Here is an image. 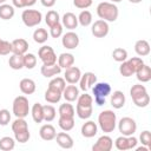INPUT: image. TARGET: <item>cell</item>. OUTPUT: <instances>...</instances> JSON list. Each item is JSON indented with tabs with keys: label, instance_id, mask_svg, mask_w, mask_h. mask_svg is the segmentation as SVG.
<instances>
[{
	"label": "cell",
	"instance_id": "obj_1",
	"mask_svg": "<svg viewBox=\"0 0 151 151\" xmlns=\"http://www.w3.org/2000/svg\"><path fill=\"white\" fill-rule=\"evenodd\" d=\"M93 97L91 94H87L86 92L83 94H79L77 99V106H76V113L80 119H88L92 116L93 109Z\"/></svg>",
	"mask_w": 151,
	"mask_h": 151
},
{
	"label": "cell",
	"instance_id": "obj_2",
	"mask_svg": "<svg viewBox=\"0 0 151 151\" xmlns=\"http://www.w3.org/2000/svg\"><path fill=\"white\" fill-rule=\"evenodd\" d=\"M97 14L101 20H105L107 22H113L118 19L119 11L113 2L104 1L97 6Z\"/></svg>",
	"mask_w": 151,
	"mask_h": 151
},
{
	"label": "cell",
	"instance_id": "obj_3",
	"mask_svg": "<svg viewBox=\"0 0 151 151\" xmlns=\"http://www.w3.org/2000/svg\"><path fill=\"white\" fill-rule=\"evenodd\" d=\"M130 96L133 104L138 107H146L150 104V96L147 93V90L142 84L132 85V87L130 88Z\"/></svg>",
	"mask_w": 151,
	"mask_h": 151
},
{
	"label": "cell",
	"instance_id": "obj_4",
	"mask_svg": "<svg viewBox=\"0 0 151 151\" xmlns=\"http://www.w3.org/2000/svg\"><path fill=\"white\" fill-rule=\"evenodd\" d=\"M98 125L104 133L113 132L117 126V116L112 110H104L98 116Z\"/></svg>",
	"mask_w": 151,
	"mask_h": 151
},
{
	"label": "cell",
	"instance_id": "obj_5",
	"mask_svg": "<svg viewBox=\"0 0 151 151\" xmlns=\"http://www.w3.org/2000/svg\"><path fill=\"white\" fill-rule=\"evenodd\" d=\"M12 131L14 133V139L15 142L19 143H26L28 142L31 133L28 130V124L25 120V118H17L12 123Z\"/></svg>",
	"mask_w": 151,
	"mask_h": 151
},
{
	"label": "cell",
	"instance_id": "obj_6",
	"mask_svg": "<svg viewBox=\"0 0 151 151\" xmlns=\"http://www.w3.org/2000/svg\"><path fill=\"white\" fill-rule=\"evenodd\" d=\"M91 88L94 97V103L98 106L104 105L106 101V97L111 94V85L109 83H96Z\"/></svg>",
	"mask_w": 151,
	"mask_h": 151
},
{
	"label": "cell",
	"instance_id": "obj_7",
	"mask_svg": "<svg viewBox=\"0 0 151 151\" xmlns=\"http://www.w3.org/2000/svg\"><path fill=\"white\" fill-rule=\"evenodd\" d=\"M12 111L17 118H25L29 113V104L28 99L25 96H18L13 100Z\"/></svg>",
	"mask_w": 151,
	"mask_h": 151
},
{
	"label": "cell",
	"instance_id": "obj_8",
	"mask_svg": "<svg viewBox=\"0 0 151 151\" xmlns=\"http://www.w3.org/2000/svg\"><path fill=\"white\" fill-rule=\"evenodd\" d=\"M42 14L40 11L37 9H25L21 14V20L27 27H34L38 26L41 22Z\"/></svg>",
	"mask_w": 151,
	"mask_h": 151
},
{
	"label": "cell",
	"instance_id": "obj_9",
	"mask_svg": "<svg viewBox=\"0 0 151 151\" xmlns=\"http://www.w3.org/2000/svg\"><path fill=\"white\" fill-rule=\"evenodd\" d=\"M118 130L123 136H132L137 131V123L131 117H123L118 122Z\"/></svg>",
	"mask_w": 151,
	"mask_h": 151
},
{
	"label": "cell",
	"instance_id": "obj_10",
	"mask_svg": "<svg viewBox=\"0 0 151 151\" xmlns=\"http://www.w3.org/2000/svg\"><path fill=\"white\" fill-rule=\"evenodd\" d=\"M138 139L132 134V136H119L116 140H114V146L120 150V151H125V150H132L137 146Z\"/></svg>",
	"mask_w": 151,
	"mask_h": 151
},
{
	"label": "cell",
	"instance_id": "obj_11",
	"mask_svg": "<svg viewBox=\"0 0 151 151\" xmlns=\"http://www.w3.org/2000/svg\"><path fill=\"white\" fill-rule=\"evenodd\" d=\"M38 57L40 58V60L42 61L44 65H51V64L57 63V54H55L54 50L48 45H44L39 48Z\"/></svg>",
	"mask_w": 151,
	"mask_h": 151
},
{
	"label": "cell",
	"instance_id": "obj_12",
	"mask_svg": "<svg viewBox=\"0 0 151 151\" xmlns=\"http://www.w3.org/2000/svg\"><path fill=\"white\" fill-rule=\"evenodd\" d=\"M109 31H110V27H109L107 21L105 20L99 19L92 24L91 32L96 38H105L109 34Z\"/></svg>",
	"mask_w": 151,
	"mask_h": 151
},
{
	"label": "cell",
	"instance_id": "obj_13",
	"mask_svg": "<svg viewBox=\"0 0 151 151\" xmlns=\"http://www.w3.org/2000/svg\"><path fill=\"white\" fill-rule=\"evenodd\" d=\"M113 147V140L110 136L104 134L98 138V140L93 144L92 150L93 151H111Z\"/></svg>",
	"mask_w": 151,
	"mask_h": 151
},
{
	"label": "cell",
	"instance_id": "obj_14",
	"mask_svg": "<svg viewBox=\"0 0 151 151\" xmlns=\"http://www.w3.org/2000/svg\"><path fill=\"white\" fill-rule=\"evenodd\" d=\"M61 44L67 50H74L78 47L79 45V37L77 33L70 31L65 34H63V38H61Z\"/></svg>",
	"mask_w": 151,
	"mask_h": 151
},
{
	"label": "cell",
	"instance_id": "obj_15",
	"mask_svg": "<svg viewBox=\"0 0 151 151\" xmlns=\"http://www.w3.org/2000/svg\"><path fill=\"white\" fill-rule=\"evenodd\" d=\"M97 83V77L94 73L92 72H85L84 74H81L80 79H79V88L84 92L88 91L94 84Z\"/></svg>",
	"mask_w": 151,
	"mask_h": 151
},
{
	"label": "cell",
	"instance_id": "obj_16",
	"mask_svg": "<svg viewBox=\"0 0 151 151\" xmlns=\"http://www.w3.org/2000/svg\"><path fill=\"white\" fill-rule=\"evenodd\" d=\"M81 77V71L77 66H71L68 68H65L64 73V79L68 84H77Z\"/></svg>",
	"mask_w": 151,
	"mask_h": 151
},
{
	"label": "cell",
	"instance_id": "obj_17",
	"mask_svg": "<svg viewBox=\"0 0 151 151\" xmlns=\"http://www.w3.org/2000/svg\"><path fill=\"white\" fill-rule=\"evenodd\" d=\"M61 25L70 31L76 29L78 26V17L72 12H66L61 18Z\"/></svg>",
	"mask_w": 151,
	"mask_h": 151
},
{
	"label": "cell",
	"instance_id": "obj_18",
	"mask_svg": "<svg viewBox=\"0 0 151 151\" xmlns=\"http://www.w3.org/2000/svg\"><path fill=\"white\" fill-rule=\"evenodd\" d=\"M11 44H12V53L24 55V54L27 53V51H28V42H27V40L24 39V38L14 39Z\"/></svg>",
	"mask_w": 151,
	"mask_h": 151
},
{
	"label": "cell",
	"instance_id": "obj_19",
	"mask_svg": "<svg viewBox=\"0 0 151 151\" xmlns=\"http://www.w3.org/2000/svg\"><path fill=\"white\" fill-rule=\"evenodd\" d=\"M63 97L66 101L68 103H73L78 99L79 97V88L74 85V84H70L67 86H65L64 91H63Z\"/></svg>",
	"mask_w": 151,
	"mask_h": 151
},
{
	"label": "cell",
	"instance_id": "obj_20",
	"mask_svg": "<svg viewBox=\"0 0 151 151\" xmlns=\"http://www.w3.org/2000/svg\"><path fill=\"white\" fill-rule=\"evenodd\" d=\"M81 134L85 138H92L98 132V125L93 120H87L81 125Z\"/></svg>",
	"mask_w": 151,
	"mask_h": 151
},
{
	"label": "cell",
	"instance_id": "obj_21",
	"mask_svg": "<svg viewBox=\"0 0 151 151\" xmlns=\"http://www.w3.org/2000/svg\"><path fill=\"white\" fill-rule=\"evenodd\" d=\"M55 140H57V144L60 146V147H63V149H72L73 147V139H72V137L65 131V132H59V133H57V136H55V138H54Z\"/></svg>",
	"mask_w": 151,
	"mask_h": 151
},
{
	"label": "cell",
	"instance_id": "obj_22",
	"mask_svg": "<svg viewBox=\"0 0 151 151\" xmlns=\"http://www.w3.org/2000/svg\"><path fill=\"white\" fill-rule=\"evenodd\" d=\"M39 136L42 140H46V142H50V140H53L57 136V132H55V129L53 125L51 124H45L40 127L39 130Z\"/></svg>",
	"mask_w": 151,
	"mask_h": 151
},
{
	"label": "cell",
	"instance_id": "obj_23",
	"mask_svg": "<svg viewBox=\"0 0 151 151\" xmlns=\"http://www.w3.org/2000/svg\"><path fill=\"white\" fill-rule=\"evenodd\" d=\"M40 72L45 78H53V77L58 76L61 72V67L57 63L51 64V65H44L42 64V66L40 68Z\"/></svg>",
	"mask_w": 151,
	"mask_h": 151
},
{
	"label": "cell",
	"instance_id": "obj_24",
	"mask_svg": "<svg viewBox=\"0 0 151 151\" xmlns=\"http://www.w3.org/2000/svg\"><path fill=\"white\" fill-rule=\"evenodd\" d=\"M19 87H20V91L24 94H33L35 92L37 85H35V81L33 79H31V78H24V79L20 80Z\"/></svg>",
	"mask_w": 151,
	"mask_h": 151
},
{
	"label": "cell",
	"instance_id": "obj_25",
	"mask_svg": "<svg viewBox=\"0 0 151 151\" xmlns=\"http://www.w3.org/2000/svg\"><path fill=\"white\" fill-rule=\"evenodd\" d=\"M136 77L138 79V81L140 83H147L151 80V68L149 65L143 64L137 71H136Z\"/></svg>",
	"mask_w": 151,
	"mask_h": 151
},
{
	"label": "cell",
	"instance_id": "obj_26",
	"mask_svg": "<svg viewBox=\"0 0 151 151\" xmlns=\"http://www.w3.org/2000/svg\"><path fill=\"white\" fill-rule=\"evenodd\" d=\"M125 94L123 93V91H113V93L111 94V105L113 106V109H122L125 105Z\"/></svg>",
	"mask_w": 151,
	"mask_h": 151
},
{
	"label": "cell",
	"instance_id": "obj_27",
	"mask_svg": "<svg viewBox=\"0 0 151 151\" xmlns=\"http://www.w3.org/2000/svg\"><path fill=\"white\" fill-rule=\"evenodd\" d=\"M134 51L139 57H146L150 54V51H151L150 44L144 39L137 40L134 44Z\"/></svg>",
	"mask_w": 151,
	"mask_h": 151
},
{
	"label": "cell",
	"instance_id": "obj_28",
	"mask_svg": "<svg viewBox=\"0 0 151 151\" xmlns=\"http://www.w3.org/2000/svg\"><path fill=\"white\" fill-rule=\"evenodd\" d=\"M63 97V92L58 91V90H54V88H51L48 87L46 91H45V100L50 104H55V103H59L60 99Z\"/></svg>",
	"mask_w": 151,
	"mask_h": 151
},
{
	"label": "cell",
	"instance_id": "obj_29",
	"mask_svg": "<svg viewBox=\"0 0 151 151\" xmlns=\"http://www.w3.org/2000/svg\"><path fill=\"white\" fill-rule=\"evenodd\" d=\"M74 64V55L72 53H61L58 57V65L61 68H68Z\"/></svg>",
	"mask_w": 151,
	"mask_h": 151
},
{
	"label": "cell",
	"instance_id": "obj_30",
	"mask_svg": "<svg viewBox=\"0 0 151 151\" xmlns=\"http://www.w3.org/2000/svg\"><path fill=\"white\" fill-rule=\"evenodd\" d=\"M14 14H15V9H14L13 5H8V4L0 5V19L9 20L14 17Z\"/></svg>",
	"mask_w": 151,
	"mask_h": 151
},
{
	"label": "cell",
	"instance_id": "obj_31",
	"mask_svg": "<svg viewBox=\"0 0 151 151\" xmlns=\"http://www.w3.org/2000/svg\"><path fill=\"white\" fill-rule=\"evenodd\" d=\"M8 65L12 70H21L24 67V55L13 53L8 59Z\"/></svg>",
	"mask_w": 151,
	"mask_h": 151
},
{
	"label": "cell",
	"instance_id": "obj_32",
	"mask_svg": "<svg viewBox=\"0 0 151 151\" xmlns=\"http://www.w3.org/2000/svg\"><path fill=\"white\" fill-rule=\"evenodd\" d=\"M58 113H59V117H74L76 110H74L73 105L67 101V103L61 104V105L59 106Z\"/></svg>",
	"mask_w": 151,
	"mask_h": 151
},
{
	"label": "cell",
	"instance_id": "obj_33",
	"mask_svg": "<svg viewBox=\"0 0 151 151\" xmlns=\"http://www.w3.org/2000/svg\"><path fill=\"white\" fill-rule=\"evenodd\" d=\"M31 114L32 118L35 123H41L44 120V112H42V105L40 103H35L33 104L32 109H31Z\"/></svg>",
	"mask_w": 151,
	"mask_h": 151
},
{
	"label": "cell",
	"instance_id": "obj_34",
	"mask_svg": "<svg viewBox=\"0 0 151 151\" xmlns=\"http://www.w3.org/2000/svg\"><path fill=\"white\" fill-rule=\"evenodd\" d=\"M58 125L63 131H71L74 127V117H59Z\"/></svg>",
	"mask_w": 151,
	"mask_h": 151
},
{
	"label": "cell",
	"instance_id": "obj_35",
	"mask_svg": "<svg viewBox=\"0 0 151 151\" xmlns=\"http://www.w3.org/2000/svg\"><path fill=\"white\" fill-rule=\"evenodd\" d=\"M50 37V33L45 28H37L33 32V40L37 44H45Z\"/></svg>",
	"mask_w": 151,
	"mask_h": 151
},
{
	"label": "cell",
	"instance_id": "obj_36",
	"mask_svg": "<svg viewBox=\"0 0 151 151\" xmlns=\"http://www.w3.org/2000/svg\"><path fill=\"white\" fill-rule=\"evenodd\" d=\"M78 24H80L83 27H87L92 24V14L87 9H83L80 14L78 15Z\"/></svg>",
	"mask_w": 151,
	"mask_h": 151
},
{
	"label": "cell",
	"instance_id": "obj_37",
	"mask_svg": "<svg viewBox=\"0 0 151 151\" xmlns=\"http://www.w3.org/2000/svg\"><path fill=\"white\" fill-rule=\"evenodd\" d=\"M15 146V139L9 136H5L0 138V150L2 151H12Z\"/></svg>",
	"mask_w": 151,
	"mask_h": 151
},
{
	"label": "cell",
	"instance_id": "obj_38",
	"mask_svg": "<svg viewBox=\"0 0 151 151\" xmlns=\"http://www.w3.org/2000/svg\"><path fill=\"white\" fill-rule=\"evenodd\" d=\"M45 22H46V25H47L48 27H52L53 25L60 22L59 13H58L57 11H53V9L48 11V12L46 13V15H45Z\"/></svg>",
	"mask_w": 151,
	"mask_h": 151
},
{
	"label": "cell",
	"instance_id": "obj_39",
	"mask_svg": "<svg viewBox=\"0 0 151 151\" xmlns=\"http://www.w3.org/2000/svg\"><path fill=\"white\" fill-rule=\"evenodd\" d=\"M119 73H120L123 77H125V78H129V77H131V76L134 74V70H133V67L131 66V64L129 63L127 59H126L125 61H122V63H120Z\"/></svg>",
	"mask_w": 151,
	"mask_h": 151
},
{
	"label": "cell",
	"instance_id": "obj_40",
	"mask_svg": "<svg viewBox=\"0 0 151 151\" xmlns=\"http://www.w3.org/2000/svg\"><path fill=\"white\" fill-rule=\"evenodd\" d=\"M65 86H66V80H65L64 78H61V77H54V78L48 83V87L54 88V90H58V91H60V92L64 91Z\"/></svg>",
	"mask_w": 151,
	"mask_h": 151
},
{
	"label": "cell",
	"instance_id": "obj_41",
	"mask_svg": "<svg viewBox=\"0 0 151 151\" xmlns=\"http://www.w3.org/2000/svg\"><path fill=\"white\" fill-rule=\"evenodd\" d=\"M112 58H113V60H116L118 63L125 61L127 59V51L123 47H117L112 52Z\"/></svg>",
	"mask_w": 151,
	"mask_h": 151
},
{
	"label": "cell",
	"instance_id": "obj_42",
	"mask_svg": "<svg viewBox=\"0 0 151 151\" xmlns=\"http://www.w3.org/2000/svg\"><path fill=\"white\" fill-rule=\"evenodd\" d=\"M42 112H44V120L46 122H52L57 114V111L52 105H42Z\"/></svg>",
	"mask_w": 151,
	"mask_h": 151
},
{
	"label": "cell",
	"instance_id": "obj_43",
	"mask_svg": "<svg viewBox=\"0 0 151 151\" xmlns=\"http://www.w3.org/2000/svg\"><path fill=\"white\" fill-rule=\"evenodd\" d=\"M37 65V57L33 53H25L24 54V67L27 70L34 68Z\"/></svg>",
	"mask_w": 151,
	"mask_h": 151
},
{
	"label": "cell",
	"instance_id": "obj_44",
	"mask_svg": "<svg viewBox=\"0 0 151 151\" xmlns=\"http://www.w3.org/2000/svg\"><path fill=\"white\" fill-rule=\"evenodd\" d=\"M50 35L52 38H59L63 35V25L60 22L53 25L52 27H50Z\"/></svg>",
	"mask_w": 151,
	"mask_h": 151
},
{
	"label": "cell",
	"instance_id": "obj_45",
	"mask_svg": "<svg viewBox=\"0 0 151 151\" xmlns=\"http://www.w3.org/2000/svg\"><path fill=\"white\" fill-rule=\"evenodd\" d=\"M12 52V44L7 40H2L0 41V55H7Z\"/></svg>",
	"mask_w": 151,
	"mask_h": 151
},
{
	"label": "cell",
	"instance_id": "obj_46",
	"mask_svg": "<svg viewBox=\"0 0 151 151\" xmlns=\"http://www.w3.org/2000/svg\"><path fill=\"white\" fill-rule=\"evenodd\" d=\"M139 140H140L142 145L150 147V144H151V132H150L149 130L143 131V132L140 133V136H139Z\"/></svg>",
	"mask_w": 151,
	"mask_h": 151
},
{
	"label": "cell",
	"instance_id": "obj_47",
	"mask_svg": "<svg viewBox=\"0 0 151 151\" xmlns=\"http://www.w3.org/2000/svg\"><path fill=\"white\" fill-rule=\"evenodd\" d=\"M9 122H11V113H9V111L6 110V109L0 110V125L6 126V125L9 124Z\"/></svg>",
	"mask_w": 151,
	"mask_h": 151
},
{
	"label": "cell",
	"instance_id": "obj_48",
	"mask_svg": "<svg viewBox=\"0 0 151 151\" xmlns=\"http://www.w3.org/2000/svg\"><path fill=\"white\" fill-rule=\"evenodd\" d=\"M73 5L79 9H86L92 5V0H73Z\"/></svg>",
	"mask_w": 151,
	"mask_h": 151
},
{
	"label": "cell",
	"instance_id": "obj_49",
	"mask_svg": "<svg viewBox=\"0 0 151 151\" xmlns=\"http://www.w3.org/2000/svg\"><path fill=\"white\" fill-rule=\"evenodd\" d=\"M12 4L17 8H24V7H26V1L25 0H12Z\"/></svg>",
	"mask_w": 151,
	"mask_h": 151
},
{
	"label": "cell",
	"instance_id": "obj_50",
	"mask_svg": "<svg viewBox=\"0 0 151 151\" xmlns=\"http://www.w3.org/2000/svg\"><path fill=\"white\" fill-rule=\"evenodd\" d=\"M55 1H57V0H40L41 5H42L44 7H53V6L55 5Z\"/></svg>",
	"mask_w": 151,
	"mask_h": 151
},
{
	"label": "cell",
	"instance_id": "obj_51",
	"mask_svg": "<svg viewBox=\"0 0 151 151\" xmlns=\"http://www.w3.org/2000/svg\"><path fill=\"white\" fill-rule=\"evenodd\" d=\"M137 151H150V147H147V146H144V145H142V146H139V147H134Z\"/></svg>",
	"mask_w": 151,
	"mask_h": 151
},
{
	"label": "cell",
	"instance_id": "obj_52",
	"mask_svg": "<svg viewBox=\"0 0 151 151\" xmlns=\"http://www.w3.org/2000/svg\"><path fill=\"white\" fill-rule=\"evenodd\" d=\"M25 1H26V7H31L37 2V0H25Z\"/></svg>",
	"mask_w": 151,
	"mask_h": 151
},
{
	"label": "cell",
	"instance_id": "obj_53",
	"mask_svg": "<svg viewBox=\"0 0 151 151\" xmlns=\"http://www.w3.org/2000/svg\"><path fill=\"white\" fill-rule=\"evenodd\" d=\"M131 4H139V2H142L143 0H129Z\"/></svg>",
	"mask_w": 151,
	"mask_h": 151
},
{
	"label": "cell",
	"instance_id": "obj_54",
	"mask_svg": "<svg viewBox=\"0 0 151 151\" xmlns=\"http://www.w3.org/2000/svg\"><path fill=\"white\" fill-rule=\"evenodd\" d=\"M111 2H113V4H116V2H120V1H123V0H110Z\"/></svg>",
	"mask_w": 151,
	"mask_h": 151
},
{
	"label": "cell",
	"instance_id": "obj_55",
	"mask_svg": "<svg viewBox=\"0 0 151 151\" xmlns=\"http://www.w3.org/2000/svg\"><path fill=\"white\" fill-rule=\"evenodd\" d=\"M5 2H6V0H0V5L1 4H5Z\"/></svg>",
	"mask_w": 151,
	"mask_h": 151
},
{
	"label": "cell",
	"instance_id": "obj_56",
	"mask_svg": "<svg viewBox=\"0 0 151 151\" xmlns=\"http://www.w3.org/2000/svg\"><path fill=\"white\" fill-rule=\"evenodd\" d=\"M0 41H1V39H0Z\"/></svg>",
	"mask_w": 151,
	"mask_h": 151
}]
</instances>
